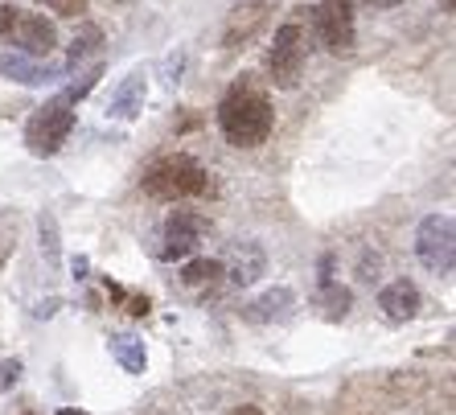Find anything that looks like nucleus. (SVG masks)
Listing matches in <instances>:
<instances>
[{"instance_id": "13", "label": "nucleus", "mask_w": 456, "mask_h": 415, "mask_svg": "<svg viewBox=\"0 0 456 415\" xmlns=\"http://www.w3.org/2000/svg\"><path fill=\"white\" fill-rule=\"evenodd\" d=\"M144 95H149V83H144V75H127L124 83L111 91L107 116H111V119H132L140 107H144Z\"/></svg>"}, {"instance_id": "24", "label": "nucleus", "mask_w": 456, "mask_h": 415, "mask_svg": "<svg viewBox=\"0 0 456 415\" xmlns=\"http://www.w3.org/2000/svg\"><path fill=\"white\" fill-rule=\"evenodd\" d=\"M370 9H395V4H403V0H366Z\"/></svg>"}, {"instance_id": "26", "label": "nucleus", "mask_w": 456, "mask_h": 415, "mask_svg": "<svg viewBox=\"0 0 456 415\" xmlns=\"http://www.w3.org/2000/svg\"><path fill=\"white\" fill-rule=\"evenodd\" d=\"M444 4V12H456V0H440Z\"/></svg>"}, {"instance_id": "20", "label": "nucleus", "mask_w": 456, "mask_h": 415, "mask_svg": "<svg viewBox=\"0 0 456 415\" xmlns=\"http://www.w3.org/2000/svg\"><path fill=\"white\" fill-rule=\"evenodd\" d=\"M99 78H103V66H95V70H86V75H83V83H78V78H75V83L66 86L62 95L70 99V103H78V99H86V95H91V91H95V86H99Z\"/></svg>"}, {"instance_id": "6", "label": "nucleus", "mask_w": 456, "mask_h": 415, "mask_svg": "<svg viewBox=\"0 0 456 415\" xmlns=\"http://www.w3.org/2000/svg\"><path fill=\"white\" fill-rule=\"evenodd\" d=\"M415 256L428 272L436 276H448L456 264V226L448 214H428L419 231H415Z\"/></svg>"}, {"instance_id": "25", "label": "nucleus", "mask_w": 456, "mask_h": 415, "mask_svg": "<svg viewBox=\"0 0 456 415\" xmlns=\"http://www.w3.org/2000/svg\"><path fill=\"white\" fill-rule=\"evenodd\" d=\"M234 415H264V411H259V407H239Z\"/></svg>"}, {"instance_id": "14", "label": "nucleus", "mask_w": 456, "mask_h": 415, "mask_svg": "<svg viewBox=\"0 0 456 415\" xmlns=\"http://www.w3.org/2000/svg\"><path fill=\"white\" fill-rule=\"evenodd\" d=\"M111 358L127 374H144V341L132 338V333H119V338H111Z\"/></svg>"}, {"instance_id": "17", "label": "nucleus", "mask_w": 456, "mask_h": 415, "mask_svg": "<svg viewBox=\"0 0 456 415\" xmlns=\"http://www.w3.org/2000/svg\"><path fill=\"white\" fill-rule=\"evenodd\" d=\"M4 75L9 78H17V83H45V78H53L58 75V70H53V66H37V62H25V58H9V62H4Z\"/></svg>"}, {"instance_id": "1", "label": "nucleus", "mask_w": 456, "mask_h": 415, "mask_svg": "<svg viewBox=\"0 0 456 415\" xmlns=\"http://www.w3.org/2000/svg\"><path fill=\"white\" fill-rule=\"evenodd\" d=\"M218 128H223L226 144H234V149H259L276 128L272 99L247 78L234 83L223 95V103H218Z\"/></svg>"}, {"instance_id": "11", "label": "nucleus", "mask_w": 456, "mask_h": 415, "mask_svg": "<svg viewBox=\"0 0 456 415\" xmlns=\"http://www.w3.org/2000/svg\"><path fill=\"white\" fill-rule=\"evenodd\" d=\"M292 309H297V292H292L288 284H280V288H267L264 297H255L251 305L243 309V317L267 325V321H284Z\"/></svg>"}, {"instance_id": "3", "label": "nucleus", "mask_w": 456, "mask_h": 415, "mask_svg": "<svg viewBox=\"0 0 456 415\" xmlns=\"http://www.w3.org/2000/svg\"><path fill=\"white\" fill-rule=\"evenodd\" d=\"M75 132V103L66 95L42 103L25 124V144H29L33 157H53V152L66 144V136Z\"/></svg>"}, {"instance_id": "19", "label": "nucleus", "mask_w": 456, "mask_h": 415, "mask_svg": "<svg viewBox=\"0 0 456 415\" xmlns=\"http://www.w3.org/2000/svg\"><path fill=\"white\" fill-rule=\"evenodd\" d=\"M37 231H42V256H45V264H58V259H62V243H58V218H53L50 210H42Z\"/></svg>"}, {"instance_id": "18", "label": "nucleus", "mask_w": 456, "mask_h": 415, "mask_svg": "<svg viewBox=\"0 0 456 415\" xmlns=\"http://www.w3.org/2000/svg\"><path fill=\"white\" fill-rule=\"evenodd\" d=\"M218 276H223V264H218V259H190V264H185V272H181V280H185L190 288L214 284Z\"/></svg>"}, {"instance_id": "5", "label": "nucleus", "mask_w": 456, "mask_h": 415, "mask_svg": "<svg viewBox=\"0 0 456 415\" xmlns=\"http://www.w3.org/2000/svg\"><path fill=\"white\" fill-rule=\"evenodd\" d=\"M305 53H308V37H305V21H288L276 29V42L267 50V75L280 91H292L305 75Z\"/></svg>"}, {"instance_id": "21", "label": "nucleus", "mask_w": 456, "mask_h": 415, "mask_svg": "<svg viewBox=\"0 0 456 415\" xmlns=\"http://www.w3.org/2000/svg\"><path fill=\"white\" fill-rule=\"evenodd\" d=\"M42 4L58 17H83L86 12V0H42Z\"/></svg>"}, {"instance_id": "27", "label": "nucleus", "mask_w": 456, "mask_h": 415, "mask_svg": "<svg viewBox=\"0 0 456 415\" xmlns=\"http://www.w3.org/2000/svg\"><path fill=\"white\" fill-rule=\"evenodd\" d=\"M58 415H86V411H75V407H66V411H58Z\"/></svg>"}, {"instance_id": "16", "label": "nucleus", "mask_w": 456, "mask_h": 415, "mask_svg": "<svg viewBox=\"0 0 456 415\" xmlns=\"http://www.w3.org/2000/svg\"><path fill=\"white\" fill-rule=\"evenodd\" d=\"M99 45H103V29H99V25H83V33H78L75 42H70V58H66V70H75V66L86 62L91 53H99Z\"/></svg>"}, {"instance_id": "4", "label": "nucleus", "mask_w": 456, "mask_h": 415, "mask_svg": "<svg viewBox=\"0 0 456 415\" xmlns=\"http://www.w3.org/2000/svg\"><path fill=\"white\" fill-rule=\"evenodd\" d=\"M0 37L12 45H21L29 58H45L58 45V29L45 21L42 12H29L21 4H4L0 9Z\"/></svg>"}, {"instance_id": "2", "label": "nucleus", "mask_w": 456, "mask_h": 415, "mask_svg": "<svg viewBox=\"0 0 456 415\" xmlns=\"http://www.w3.org/2000/svg\"><path fill=\"white\" fill-rule=\"evenodd\" d=\"M210 190V173L193 157H165L144 173V193L157 202H181V198H198Z\"/></svg>"}, {"instance_id": "9", "label": "nucleus", "mask_w": 456, "mask_h": 415, "mask_svg": "<svg viewBox=\"0 0 456 415\" xmlns=\"http://www.w3.org/2000/svg\"><path fill=\"white\" fill-rule=\"evenodd\" d=\"M206 218L193 210H173L169 223H165V247H160V259H190L198 251L206 234Z\"/></svg>"}, {"instance_id": "22", "label": "nucleus", "mask_w": 456, "mask_h": 415, "mask_svg": "<svg viewBox=\"0 0 456 415\" xmlns=\"http://www.w3.org/2000/svg\"><path fill=\"white\" fill-rule=\"evenodd\" d=\"M17 378H21V362H17V358H4V362H0V391H9Z\"/></svg>"}, {"instance_id": "12", "label": "nucleus", "mask_w": 456, "mask_h": 415, "mask_svg": "<svg viewBox=\"0 0 456 415\" xmlns=\"http://www.w3.org/2000/svg\"><path fill=\"white\" fill-rule=\"evenodd\" d=\"M267 272V256H264V247L259 243H239L234 247V256H231V267H226V276H231L234 288H247L255 284V280Z\"/></svg>"}, {"instance_id": "10", "label": "nucleus", "mask_w": 456, "mask_h": 415, "mask_svg": "<svg viewBox=\"0 0 456 415\" xmlns=\"http://www.w3.org/2000/svg\"><path fill=\"white\" fill-rule=\"evenodd\" d=\"M379 309L387 321H411L415 313L424 309V297L411 280H391V284L379 292Z\"/></svg>"}, {"instance_id": "8", "label": "nucleus", "mask_w": 456, "mask_h": 415, "mask_svg": "<svg viewBox=\"0 0 456 415\" xmlns=\"http://www.w3.org/2000/svg\"><path fill=\"white\" fill-rule=\"evenodd\" d=\"M280 9V0H234L231 12H226V29H223V45L226 50H239L255 37V33L267 25V17Z\"/></svg>"}, {"instance_id": "23", "label": "nucleus", "mask_w": 456, "mask_h": 415, "mask_svg": "<svg viewBox=\"0 0 456 415\" xmlns=\"http://www.w3.org/2000/svg\"><path fill=\"white\" fill-rule=\"evenodd\" d=\"M124 305H127V313H132V317H149V309H152L149 297H124Z\"/></svg>"}, {"instance_id": "7", "label": "nucleus", "mask_w": 456, "mask_h": 415, "mask_svg": "<svg viewBox=\"0 0 456 415\" xmlns=\"http://www.w3.org/2000/svg\"><path fill=\"white\" fill-rule=\"evenodd\" d=\"M313 29L321 45L330 53H350L358 42V25H354V0H321L313 9Z\"/></svg>"}, {"instance_id": "15", "label": "nucleus", "mask_w": 456, "mask_h": 415, "mask_svg": "<svg viewBox=\"0 0 456 415\" xmlns=\"http://www.w3.org/2000/svg\"><path fill=\"white\" fill-rule=\"evenodd\" d=\"M317 305L325 309V317L330 321H341L346 313H350V305H354V292L350 288H341V284H321V297H317Z\"/></svg>"}]
</instances>
